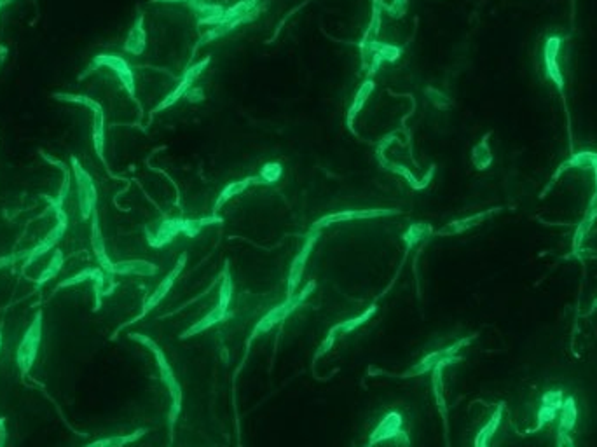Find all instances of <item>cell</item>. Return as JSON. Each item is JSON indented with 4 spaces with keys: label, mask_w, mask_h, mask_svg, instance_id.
Listing matches in <instances>:
<instances>
[{
    "label": "cell",
    "mask_w": 597,
    "mask_h": 447,
    "mask_svg": "<svg viewBox=\"0 0 597 447\" xmlns=\"http://www.w3.org/2000/svg\"><path fill=\"white\" fill-rule=\"evenodd\" d=\"M314 286H316V283L309 281L306 286H304L302 292H300V293H293V295L288 297V299H286L285 302L279 304V306H276L274 309L269 311V313L265 314V316L262 318V320L258 321L257 325H255L253 334H251L250 339H253L255 335L262 334V332H267L269 328H272V327H274V325H278L279 321H283V320H285V318H288L290 314H292L293 311H295L297 307H299L300 304H302L304 300H306L307 297H309L311 293H313Z\"/></svg>",
    "instance_id": "6da1fadb"
},
{
    "label": "cell",
    "mask_w": 597,
    "mask_h": 447,
    "mask_svg": "<svg viewBox=\"0 0 597 447\" xmlns=\"http://www.w3.org/2000/svg\"><path fill=\"white\" fill-rule=\"evenodd\" d=\"M40 330H42V321L40 314H37V318L34 320V323L30 325V328L24 334L23 341H21L20 349H17V365L23 372H27L30 369V365L34 363L35 355H37L38 342H40Z\"/></svg>",
    "instance_id": "7a4b0ae2"
},
{
    "label": "cell",
    "mask_w": 597,
    "mask_h": 447,
    "mask_svg": "<svg viewBox=\"0 0 597 447\" xmlns=\"http://www.w3.org/2000/svg\"><path fill=\"white\" fill-rule=\"evenodd\" d=\"M185 261H187V257H185V255H182L180 257V261L177 262V264H175V268H173V271L170 272V274L166 276V278L163 279V281L159 283V286H157L156 288V292L152 293V295H150V299L147 300L145 302V306H143V309H142V313L138 314V316L135 318V320L131 321V323H135V321H138L140 318H143L145 316L147 313H149L150 309H152V307H156L157 304L161 302V300L164 299V297H166V293L170 292V288L171 286H173V283H175V279L178 278V274H180V271L182 269H184V264H185Z\"/></svg>",
    "instance_id": "3957f363"
},
{
    "label": "cell",
    "mask_w": 597,
    "mask_h": 447,
    "mask_svg": "<svg viewBox=\"0 0 597 447\" xmlns=\"http://www.w3.org/2000/svg\"><path fill=\"white\" fill-rule=\"evenodd\" d=\"M316 236H318V233H314L313 236L307 237L306 244H304L302 250L299 251V255H297L295 261H293V265H292V269H290V274H288V297H292L293 293H295L297 285H299L300 278H302L304 268H306L307 257H309L311 250H313L314 243H316Z\"/></svg>",
    "instance_id": "277c9868"
},
{
    "label": "cell",
    "mask_w": 597,
    "mask_h": 447,
    "mask_svg": "<svg viewBox=\"0 0 597 447\" xmlns=\"http://www.w3.org/2000/svg\"><path fill=\"white\" fill-rule=\"evenodd\" d=\"M400 426H401L400 414H397V412L388 414L386 418L379 423V426L370 433V440L367 447H372L376 446V444L384 442V440H390V439H395V437H398L401 433Z\"/></svg>",
    "instance_id": "5b68a950"
},
{
    "label": "cell",
    "mask_w": 597,
    "mask_h": 447,
    "mask_svg": "<svg viewBox=\"0 0 597 447\" xmlns=\"http://www.w3.org/2000/svg\"><path fill=\"white\" fill-rule=\"evenodd\" d=\"M227 316H229V313H227V309H223V307L216 306L215 309L209 311V313L206 314V316H202L201 320L196 321V323L192 325L191 328H187V330H185L184 334H182V337H184V339H185V337H191V335L199 334V332L208 330L209 327H213V325L220 323V321L226 320Z\"/></svg>",
    "instance_id": "8992f818"
},
{
    "label": "cell",
    "mask_w": 597,
    "mask_h": 447,
    "mask_svg": "<svg viewBox=\"0 0 597 447\" xmlns=\"http://www.w3.org/2000/svg\"><path fill=\"white\" fill-rule=\"evenodd\" d=\"M391 213H395L393 210H355V212L332 213V215L321 219L320 222H318V226H325V224H332V222H344V220H351V219H367V217L391 215Z\"/></svg>",
    "instance_id": "52a82bcc"
},
{
    "label": "cell",
    "mask_w": 597,
    "mask_h": 447,
    "mask_svg": "<svg viewBox=\"0 0 597 447\" xmlns=\"http://www.w3.org/2000/svg\"><path fill=\"white\" fill-rule=\"evenodd\" d=\"M110 272H119V274H145L150 276L156 272V265H152L150 262L143 261H128V262H119V264L112 265Z\"/></svg>",
    "instance_id": "ba28073f"
},
{
    "label": "cell",
    "mask_w": 597,
    "mask_h": 447,
    "mask_svg": "<svg viewBox=\"0 0 597 447\" xmlns=\"http://www.w3.org/2000/svg\"><path fill=\"white\" fill-rule=\"evenodd\" d=\"M376 309L377 307L376 306H370L369 309L367 311H363L362 314H360V316H356V318H351V320H348V321H342V323H339V325H335L334 328H332V334H335V332H341V334H348V332H351V330H355V328H358L360 325H363L365 323V321H369L370 318H372V314L376 313Z\"/></svg>",
    "instance_id": "9c48e42d"
},
{
    "label": "cell",
    "mask_w": 597,
    "mask_h": 447,
    "mask_svg": "<svg viewBox=\"0 0 597 447\" xmlns=\"http://www.w3.org/2000/svg\"><path fill=\"white\" fill-rule=\"evenodd\" d=\"M143 433H145V430H138V432L131 433V435H119V437H110V439H101V440H96V442L89 444L87 447H124L126 444L135 442L136 439H140Z\"/></svg>",
    "instance_id": "30bf717a"
},
{
    "label": "cell",
    "mask_w": 597,
    "mask_h": 447,
    "mask_svg": "<svg viewBox=\"0 0 597 447\" xmlns=\"http://www.w3.org/2000/svg\"><path fill=\"white\" fill-rule=\"evenodd\" d=\"M471 159H473L475 166H477L478 170H484V168H487L489 164H491L492 157H491V150H489L487 138H484L477 147H475Z\"/></svg>",
    "instance_id": "8fae6325"
},
{
    "label": "cell",
    "mask_w": 597,
    "mask_h": 447,
    "mask_svg": "<svg viewBox=\"0 0 597 447\" xmlns=\"http://www.w3.org/2000/svg\"><path fill=\"white\" fill-rule=\"evenodd\" d=\"M230 297H233V281H230L229 271H223V279L222 286H220V297H219V306L227 309L230 304Z\"/></svg>",
    "instance_id": "7c38bea8"
},
{
    "label": "cell",
    "mask_w": 597,
    "mask_h": 447,
    "mask_svg": "<svg viewBox=\"0 0 597 447\" xmlns=\"http://www.w3.org/2000/svg\"><path fill=\"white\" fill-rule=\"evenodd\" d=\"M250 184V180H243V182H236V184H230L229 187L226 189V191L222 192V194H220V198H219V201H216V205H215V208L219 210L220 206L223 205V203L227 201V199L229 198H233L234 194H237V192H241L243 191L244 187H246V185Z\"/></svg>",
    "instance_id": "4fadbf2b"
},
{
    "label": "cell",
    "mask_w": 597,
    "mask_h": 447,
    "mask_svg": "<svg viewBox=\"0 0 597 447\" xmlns=\"http://www.w3.org/2000/svg\"><path fill=\"white\" fill-rule=\"evenodd\" d=\"M334 341H335V334H332V332H328V335H327V339H325L323 342H321V346L320 348H318V351L314 353V362H316L318 358H321V356L325 355V353H328L330 351V348L332 346H334Z\"/></svg>",
    "instance_id": "5bb4252c"
},
{
    "label": "cell",
    "mask_w": 597,
    "mask_h": 447,
    "mask_svg": "<svg viewBox=\"0 0 597 447\" xmlns=\"http://www.w3.org/2000/svg\"><path fill=\"white\" fill-rule=\"evenodd\" d=\"M279 173H281V170H279L278 164H267V166L262 170V178H265L267 182H272L279 177Z\"/></svg>",
    "instance_id": "9a60e30c"
},
{
    "label": "cell",
    "mask_w": 597,
    "mask_h": 447,
    "mask_svg": "<svg viewBox=\"0 0 597 447\" xmlns=\"http://www.w3.org/2000/svg\"><path fill=\"white\" fill-rule=\"evenodd\" d=\"M370 89H372V86H370V84H365V86H363L362 89H360L358 96H356V103H353L351 114H356V110H358V108L362 107L363 100H365V96H367V94H369V91H370Z\"/></svg>",
    "instance_id": "2e32d148"
},
{
    "label": "cell",
    "mask_w": 597,
    "mask_h": 447,
    "mask_svg": "<svg viewBox=\"0 0 597 447\" xmlns=\"http://www.w3.org/2000/svg\"><path fill=\"white\" fill-rule=\"evenodd\" d=\"M59 262H61V257H56V261H52L51 262V268L47 269V271L44 272V274L40 276V283H44V281H47L49 278H51V276H54L56 272H58V269H59Z\"/></svg>",
    "instance_id": "e0dca14e"
}]
</instances>
